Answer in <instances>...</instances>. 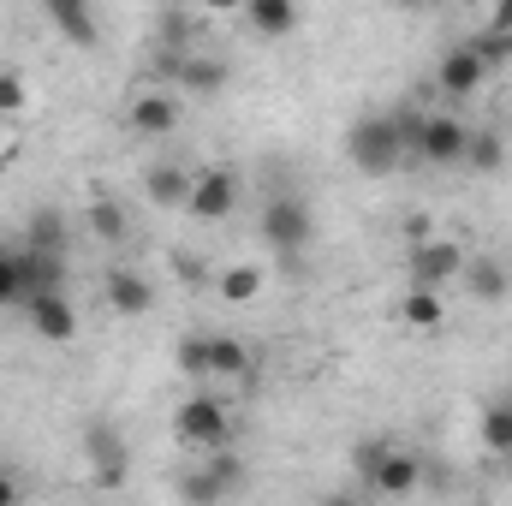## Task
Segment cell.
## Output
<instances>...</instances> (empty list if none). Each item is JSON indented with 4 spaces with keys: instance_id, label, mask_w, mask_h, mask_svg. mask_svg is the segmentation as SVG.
<instances>
[{
    "instance_id": "8992f818",
    "label": "cell",
    "mask_w": 512,
    "mask_h": 506,
    "mask_svg": "<svg viewBox=\"0 0 512 506\" xmlns=\"http://www.w3.org/2000/svg\"><path fill=\"white\" fill-rule=\"evenodd\" d=\"M185 209H191L197 221H227V215L239 209V173H233V167H203V173H191Z\"/></svg>"
},
{
    "instance_id": "2e32d148",
    "label": "cell",
    "mask_w": 512,
    "mask_h": 506,
    "mask_svg": "<svg viewBox=\"0 0 512 506\" xmlns=\"http://www.w3.org/2000/svg\"><path fill=\"white\" fill-rule=\"evenodd\" d=\"M126 126L137 131V137H167V131L179 126V102L161 96V90H143V96L126 108Z\"/></svg>"
},
{
    "instance_id": "3957f363",
    "label": "cell",
    "mask_w": 512,
    "mask_h": 506,
    "mask_svg": "<svg viewBox=\"0 0 512 506\" xmlns=\"http://www.w3.org/2000/svg\"><path fill=\"white\" fill-rule=\"evenodd\" d=\"M173 429H179L185 447L215 453V447L233 441V411H227V399H215V393H191V399L173 411Z\"/></svg>"
},
{
    "instance_id": "d6a6232c",
    "label": "cell",
    "mask_w": 512,
    "mask_h": 506,
    "mask_svg": "<svg viewBox=\"0 0 512 506\" xmlns=\"http://www.w3.org/2000/svg\"><path fill=\"white\" fill-rule=\"evenodd\" d=\"M393 6H405V12H417V6H423V0H393Z\"/></svg>"
},
{
    "instance_id": "603a6c76",
    "label": "cell",
    "mask_w": 512,
    "mask_h": 506,
    "mask_svg": "<svg viewBox=\"0 0 512 506\" xmlns=\"http://www.w3.org/2000/svg\"><path fill=\"white\" fill-rule=\"evenodd\" d=\"M30 298V280H24V256L18 245H0V310H18Z\"/></svg>"
},
{
    "instance_id": "ffe728a7",
    "label": "cell",
    "mask_w": 512,
    "mask_h": 506,
    "mask_svg": "<svg viewBox=\"0 0 512 506\" xmlns=\"http://www.w3.org/2000/svg\"><path fill=\"white\" fill-rule=\"evenodd\" d=\"M483 447L495 459H512V399H489L483 405Z\"/></svg>"
},
{
    "instance_id": "83f0119b",
    "label": "cell",
    "mask_w": 512,
    "mask_h": 506,
    "mask_svg": "<svg viewBox=\"0 0 512 506\" xmlns=\"http://www.w3.org/2000/svg\"><path fill=\"white\" fill-rule=\"evenodd\" d=\"M173 364H179L185 376H209V334H185L179 352H173Z\"/></svg>"
},
{
    "instance_id": "d4e9b609",
    "label": "cell",
    "mask_w": 512,
    "mask_h": 506,
    "mask_svg": "<svg viewBox=\"0 0 512 506\" xmlns=\"http://www.w3.org/2000/svg\"><path fill=\"white\" fill-rule=\"evenodd\" d=\"M84 221H90V233H96L102 245H120V239H126V209L108 203V197H96V203L84 209Z\"/></svg>"
},
{
    "instance_id": "7402d4cb",
    "label": "cell",
    "mask_w": 512,
    "mask_h": 506,
    "mask_svg": "<svg viewBox=\"0 0 512 506\" xmlns=\"http://www.w3.org/2000/svg\"><path fill=\"white\" fill-rule=\"evenodd\" d=\"M262 280H268V274H262L256 262H233V268H221V280H215V292H221L227 304H251L256 292H262Z\"/></svg>"
},
{
    "instance_id": "52a82bcc",
    "label": "cell",
    "mask_w": 512,
    "mask_h": 506,
    "mask_svg": "<svg viewBox=\"0 0 512 506\" xmlns=\"http://www.w3.org/2000/svg\"><path fill=\"white\" fill-rule=\"evenodd\" d=\"M24 322L42 334V340H54V346H66V340H78V310H72V298H66V286H48V292H30L24 304Z\"/></svg>"
},
{
    "instance_id": "1f68e13d",
    "label": "cell",
    "mask_w": 512,
    "mask_h": 506,
    "mask_svg": "<svg viewBox=\"0 0 512 506\" xmlns=\"http://www.w3.org/2000/svg\"><path fill=\"white\" fill-rule=\"evenodd\" d=\"M18 495H24V489H18L12 477H0V506H12V501H18Z\"/></svg>"
},
{
    "instance_id": "4dcf8cb0",
    "label": "cell",
    "mask_w": 512,
    "mask_h": 506,
    "mask_svg": "<svg viewBox=\"0 0 512 506\" xmlns=\"http://www.w3.org/2000/svg\"><path fill=\"white\" fill-rule=\"evenodd\" d=\"M197 6H203V12H239L245 0H197Z\"/></svg>"
},
{
    "instance_id": "7a4b0ae2",
    "label": "cell",
    "mask_w": 512,
    "mask_h": 506,
    "mask_svg": "<svg viewBox=\"0 0 512 506\" xmlns=\"http://www.w3.org/2000/svg\"><path fill=\"white\" fill-rule=\"evenodd\" d=\"M256 233H262V245L280 256V262H298V256L310 251V239H316L310 203H304L298 191H274V197L262 203V215H256Z\"/></svg>"
},
{
    "instance_id": "44dd1931",
    "label": "cell",
    "mask_w": 512,
    "mask_h": 506,
    "mask_svg": "<svg viewBox=\"0 0 512 506\" xmlns=\"http://www.w3.org/2000/svg\"><path fill=\"white\" fill-rule=\"evenodd\" d=\"M459 280H465V286H471V292H477L483 304L507 298V274H501V262H495V256H477V262L465 256V274H459Z\"/></svg>"
},
{
    "instance_id": "4316f807",
    "label": "cell",
    "mask_w": 512,
    "mask_h": 506,
    "mask_svg": "<svg viewBox=\"0 0 512 506\" xmlns=\"http://www.w3.org/2000/svg\"><path fill=\"white\" fill-rule=\"evenodd\" d=\"M24 108H30V84H24V72L0 66V120H18Z\"/></svg>"
},
{
    "instance_id": "5b68a950",
    "label": "cell",
    "mask_w": 512,
    "mask_h": 506,
    "mask_svg": "<svg viewBox=\"0 0 512 506\" xmlns=\"http://www.w3.org/2000/svg\"><path fill=\"white\" fill-rule=\"evenodd\" d=\"M84 459H90L96 483H126V465H131L126 429H120L114 417H90V429H84Z\"/></svg>"
},
{
    "instance_id": "f546056e",
    "label": "cell",
    "mask_w": 512,
    "mask_h": 506,
    "mask_svg": "<svg viewBox=\"0 0 512 506\" xmlns=\"http://www.w3.org/2000/svg\"><path fill=\"white\" fill-rule=\"evenodd\" d=\"M405 239H411V245L429 239V215H411V221H405Z\"/></svg>"
},
{
    "instance_id": "9a60e30c",
    "label": "cell",
    "mask_w": 512,
    "mask_h": 506,
    "mask_svg": "<svg viewBox=\"0 0 512 506\" xmlns=\"http://www.w3.org/2000/svg\"><path fill=\"white\" fill-rule=\"evenodd\" d=\"M399 322L417 328V334H441L447 328V292L441 286H411L399 298Z\"/></svg>"
},
{
    "instance_id": "8fae6325",
    "label": "cell",
    "mask_w": 512,
    "mask_h": 506,
    "mask_svg": "<svg viewBox=\"0 0 512 506\" xmlns=\"http://www.w3.org/2000/svg\"><path fill=\"white\" fill-rule=\"evenodd\" d=\"M161 78H179L185 90L215 96V90H227V60H215V54H167Z\"/></svg>"
},
{
    "instance_id": "4fadbf2b",
    "label": "cell",
    "mask_w": 512,
    "mask_h": 506,
    "mask_svg": "<svg viewBox=\"0 0 512 506\" xmlns=\"http://www.w3.org/2000/svg\"><path fill=\"white\" fill-rule=\"evenodd\" d=\"M364 483H370L376 495H411V489L423 483V459H417V453H405V447L393 441L382 459H376V471H370Z\"/></svg>"
},
{
    "instance_id": "ac0fdd59",
    "label": "cell",
    "mask_w": 512,
    "mask_h": 506,
    "mask_svg": "<svg viewBox=\"0 0 512 506\" xmlns=\"http://www.w3.org/2000/svg\"><path fill=\"white\" fill-rule=\"evenodd\" d=\"M256 352L239 334H209V376H251Z\"/></svg>"
},
{
    "instance_id": "277c9868",
    "label": "cell",
    "mask_w": 512,
    "mask_h": 506,
    "mask_svg": "<svg viewBox=\"0 0 512 506\" xmlns=\"http://www.w3.org/2000/svg\"><path fill=\"white\" fill-rule=\"evenodd\" d=\"M405 274H411V286H453L459 274H465V245H453V239H417L411 251H405Z\"/></svg>"
},
{
    "instance_id": "5bb4252c",
    "label": "cell",
    "mask_w": 512,
    "mask_h": 506,
    "mask_svg": "<svg viewBox=\"0 0 512 506\" xmlns=\"http://www.w3.org/2000/svg\"><path fill=\"white\" fill-rule=\"evenodd\" d=\"M102 292H108L114 316H126V322H137V316H149V310H155V286H149L137 268H108Z\"/></svg>"
},
{
    "instance_id": "cb8c5ba5",
    "label": "cell",
    "mask_w": 512,
    "mask_h": 506,
    "mask_svg": "<svg viewBox=\"0 0 512 506\" xmlns=\"http://www.w3.org/2000/svg\"><path fill=\"white\" fill-rule=\"evenodd\" d=\"M501 161H507V143H501L495 131H471V143H465V167H471V173H501Z\"/></svg>"
},
{
    "instance_id": "9c48e42d",
    "label": "cell",
    "mask_w": 512,
    "mask_h": 506,
    "mask_svg": "<svg viewBox=\"0 0 512 506\" xmlns=\"http://www.w3.org/2000/svg\"><path fill=\"white\" fill-rule=\"evenodd\" d=\"M465 143H471V126L453 120V114H423V131H417V149L429 167H465Z\"/></svg>"
},
{
    "instance_id": "d6986e66",
    "label": "cell",
    "mask_w": 512,
    "mask_h": 506,
    "mask_svg": "<svg viewBox=\"0 0 512 506\" xmlns=\"http://www.w3.org/2000/svg\"><path fill=\"white\" fill-rule=\"evenodd\" d=\"M143 191H149V203H161V209H185L191 173H185V167H149V173H143Z\"/></svg>"
},
{
    "instance_id": "f1b7e54d",
    "label": "cell",
    "mask_w": 512,
    "mask_h": 506,
    "mask_svg": "<svg viewBox=\"0 0 512 506\" xmlns=\"http://www.w3.org/2000/svg\"><path fill=\"white\" fill-rule=\"evenodd\" d=\"M489 30H507V36H512V0H495V18H489Z\"/></svg>"
},
{
    "instance_id": "e0dca14e",
    "label": "cell",
    "mask_w": 512,
    "mask_h": 506,
    "mask_svg": "<svg viewBox=\"0 0 512 506\" xmlns=\"http://www.w3.org/2000/svg\"><path fill=\"white\" fill-rule=\"evenodd\" d=\"M245 18H251L256 36L280 42V36H292V24H298V0H245Z\"/></svg>"
},
{
    "instance_id": "30bf717a",
    "label": "cell",
    "mask_w": 512,
    "mask_h": 506,
    "mask_svg": "<svg viewBox=\"0 0 512 506\" xmlns=\"http://www.w3.org/2000/svg\"><path fill=\"white\" fill-rule=\"evenodd\" d=\"M483 78H489V60H483V48H477V42L447 48V54H441V66H435V84H441V96H453V102L477 96V90H483Z\"/></svg>"
},
{
    "instance_id": "7c38bea8",
    "label": "cell",
    "mask_w": 512,
    "mask_h": 506,
    "mask_svg": "<svg viewBox=\"0 0 512 506\" xmlns=\"http://www.w3.org/2000/svg\"><path fill=\"white\" fill-rule=\"evenodd\" d=\"M48 24L72 42V48H96L102 42V24H96V0H42Z\"/></svg>"
},
{
    "instance_id": "6da1fadb",
    "label": "cell",
    "mask_w": 512,
    "mask_h": 506,
    "mask_svg": "<svg viewBox=\"0 0 512 506\" xmlns=\"http://www.w3.org/2000/svg\"><path fill=\"white\" fill-rule=\"evenodd\" d=\"M417 131H423V114L417 108H387V114H364L346 126V161L370 179H387L399 173V161L417 149Z\"/></svg>"
},
{
    "instance_id": "ba28073f",
    "label": "cell",
    "mask_w": 512,
    "mask_h": 506,
    "mask_svg": "<svg viewBox=\"0 0 512 506\" xmlns=\"http://www.w3.org/2000/svg\"><path fill=\"white\" fill-rule=\"evenodd\" d=\"M233 489H245V465H239L227 447L203 453V459H197V471L179 483V495H185V501H221V495H233Z\"/></svg>"
},
{
    "instance_id": "484cf974",
    "label": "cell",
    "mask_w": 512,
    "mask_h": 506,
    "mask_svg": "<svg viewBox=\"0 0 512 506\" xmlns=\"http://www.w3.org/2000/svg\"><path fill=\"white\" fill-rule=\"evenodd\" d=\"M24 245L66 251V215H60V209H36V215H30V227H24Z\"/></svg>"
}]
</instances>
